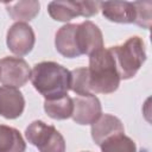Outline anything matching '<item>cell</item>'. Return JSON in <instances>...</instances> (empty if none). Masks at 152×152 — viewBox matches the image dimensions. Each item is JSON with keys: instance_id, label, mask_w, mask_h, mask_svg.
I'll use <instances>...</instances> for the list:
<instances>
[{"instance_id": "cell-12", "label": "cell", "mask_w": 152, "mask_h": 152, "mask_svg": "<svg viewBox=\"0 0 152 152\" xmlns=\"http://www.w3.org/2000/svg\"><path fill=\"white\" fill-rule=\"evenodd\" d=\"M124 132L125 128L121 120L110 114H101V116L91 124V138L99 146L109 137Z\"/></svg>"}, {"instance_id": "cell-13", "label": "cell", "mask_w": 152, "mask_h": 152, "mask_svg": "<svg viewBox=\"0 0 152 152\" xmlns=\"http://www.w3.org/2000/svg\"><path fill=\"white\" fill-rule=\"evenodd\" d=\"M76 27L77 24H65L59 27L55 37V45L57 51L66 58H75L81 56L76 43Z\"/></svg>"}, {"instance_id": "cell-2", "label": "cell", "mask_w": 152, "mask_h": 152, "mask_svg": "<svg viewBox=\"0 0 152 152\" xmlns=\"http://www.w3.org/2000/svg\"><path fill=\"white\" fill-rule=\"evenodd\" d=\"M88 80L91 94H112L120 84V76L109 49H100L89 55Z\"/></svg>"}, {"instance_id": "cell-18", "label": "cell", "mask_w": 152, "mask_h": 152, "mask_svg": "<svg viewBox=\"0 0 152 152\" xmlns=\"http://www.w3.org/2000/svg\"><path fill=\"white\" fill-rule=\"evenodd\" d=\"M71 74L70 89L77 95H90L91 91L89 89V80H88V69L87 68H77Z\"/></svg>"}, {"instance_id": "cell-1", "label": "cell", "mask_w": 152, "mask_h": 152, "mask_svg": "<svg viewBox=\"0 0 152 152\" xmlns=\"http://www.w3.org/2000/svg\"><path fill=\"white\" fill-rule=\"evenodd\" d=\"M70 81V71L63 65L51 61L36 64L31 71V82L34 89L40 93L45 100L68 95Z\"/></svg>"}, {"instance_id": "cell-16", "label": "cell", "mask_w": 152, "mask_h": 152, "mask_svg": "<svg viewBox=\"0 0 152 152\" xmlns=\"http://www.w3.org/2000/svg\"><path fill=\"white\" fill-rule=\"evenodd\" d=\"M44 110L52 119H56V120L68 119L72 115V110H74L72 99L69 95H64L58 99L45 100Z\"/></svg>"}, {"instance_id": "cell-7", "label": "cell", "mask_w": 152, "mask_h": 152, "mask_svg": "<svg viewBox=\"0 0 152 152\" xmlns=\"http://www.w3.org/2000/svg\"><path fill=\"white\" fill-rule=\"evenodd\" d=\"M7 46L17 56H25L34 46L36 37L32 27L26 23H14L7 31Z\"/></svg>"}, {"instance_id": "cell-8", "label": "cell", "mask_w": 152, "mask_h": 152, "mask_svg": "<svg viewBox=\"0 0 152 152\" xmlns=\"http://www.w3.org/2000/svg\"><path fill=\"white\" fill-rule=\"evenodd\" d=\"M72 120L78 125H91L102 114L100 100L94 95H76L72 99Z\"/></svg>"}, {"instance_id": "cell-20", "label": "cell", "mask_w": 152, "mask_h": 152, "mask_svg": "<svg viewBox=\"0 0 152 152\" xmlns=\"http://www.w3.org/2000/svg\"><path fill=\"white\" fill-rule=\"evenodd\" d=\"M86 152H87V151H86Z\"/></svg>"}, {"instance_id": "cell-3", "label": "cell", "mask_w": 152, "mask_h": 152, "mask_svg": "<svg viewBox=\"0 0 152 152\" xmlns=\"http://www.w3.org/2000/svg\"><path fill=\"white\" fill-rule=\"evenodd\" d=\"M120 78L129 80L137 75L146 59V50L142 39L138 36L128 38L124 44L109 48Z\"/></svg>"}, {"instance_id": "cell-6", "label": "cell", "mask_w": 152, "mask_h": 152, "mask_svg": "<svg viewBox=\"0 0 152 152\" xmlns=\"http://www.w3.org/2000/svg\"><path fill=\"white\" fill-rule=\"evenodd\" d=\"M31 78L27 62L20 57H5L0 59V82L4 86L20 88Z\"/></svg>"}, {"instance_id": "cell-17", "label": "cell", "mask_w": 152, "mask_h": 152, "mask_svg": "<svg viewBox=\"0 0 152 152\" xmlns=\"http://www.w3.org/2000/svg\"><path fill=\"white\" fill-rule=\"evenodd\" d=\"M101 152H137L135 142L124 133L106 139L101 145Z\"/></svg>"}, {"instance_id": "cell-14", "label": "cell", "mask_w": 152, "mask_h": 152, "mask_svg": "<svg viewBox=\"0 0 152 152\" xmlns=\"http://www.w3.org/2000/svg\"><path fill=\"white\" fill-rule=\"evenodd\" d=\"M7 13L13 20L18 21H30L32 20L38 13L40 5L36 0H20L13 2H5Z\"/></svg>"}, {"instance_id": "cell-15", "label": "cell", "mask_w": 152, "mask_h": 152, "mask_svg": "<svg viewBox=\"0 0 152 152\" xmlns=\"http://www.w3.org/2000/svg\"><path fill=\"white\" fill-rule=\"evenodd\" d=\"M26 144L18 129L0 125V152H25Z\"/></svg>"}, {"instance_id": "cell-4", "label": "cell", "mask_w": 152, "mask_h": 152, "mask_svg": "<svg viewBox=\"0 0 152 152\" xmlns=\"http://www.w3.org/2000/svg\"><path fill=\"white\" fill-rule=\"evenodd\" d=\"M27 141L34 145L39 152H65V140L63 135L51 125L36 120L25 131Z\"/></svg>"}, {"instance_id": "cell-5", "label": "cell", "mask_w": 152, "mask_h": 152, "mask_svg": "<svg viewBox=\"0 0 152 152\" xmlns=\"http://www.w3.org/2000/svg\"><path fill=\"white\" fill-rule=\"evenodd\" d=\"M48 12L57 21H70L78 15L89 18L99 12V1H51Z\"/></svg>"}, {"instance_id": "cell-9", "label": "cell", "mask_w": 152, "mask_h": 152, "mask_svg": "<svg viewBox=\"0 0 152 152\" xmlns=\"http://www.w3.org/2000/svg\"><path fill=\"white\" fill-rule=\"evenodd\" d=\"M76 43L80 55H91L103 48V36L97 25L90 20L77 24Z\"/></svg>"}, {"instance_id": "cell-19", "label": "cell", "mask_w": 152, "mask_h": 152, "mask_svg": "<svg viewBox=\"0 0 152 152\" xmlns=\"http://www.w3.org/2000/svg\"><path fill=\"white\" fill-rule=\"evenodd\" d=\"M135 7V24L144 27L150 28L151 27V8L152 2L151 1H134L133 2Z\"/></svg>"}, {"instance_id": "cell-10", "label": "cell", "mask_w": 152, "mask_h": 152, "mask_svg": "<svg viewBox=\"0 0 152 152\" xmlns=\"http://www.w3.org/2000/svg\"><path fill=\"white\" fill-rule=\"evenodd\" d=\"M25 108L23 94L13 87H0V115L6 119L19 118Z\"/></svg>"}, {"instance_id": "cell-11", "label": "cell", "mask_w": 152, "mask_h": 152, "mask_svg": "<svg viewBox=\"0 0 152 152\" xmlns=\"http://www.w3.org/2000/svg\"><path fill=\"white\" fill-rule=\"evenodd\" d=\"M99 6L102 14L110 21L131 24L135 21V7L129 1H101Z\"/></svg>"}]
</instances>
